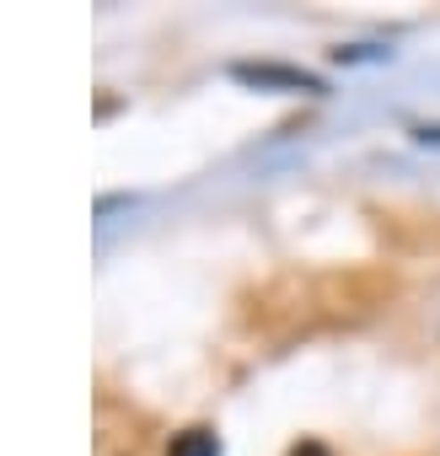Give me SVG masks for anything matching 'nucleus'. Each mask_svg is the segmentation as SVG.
<instances>
[{
	"label": "nucleus",
	"instance_id": "obj_1",
	"mask_svg": "<svg viewBox=\"0 0 440 456\" xmlns=\"http://www.w3.org/2000/svg\"><path fill=\"white\" fill-rule=\"evenodd\" d=\"M172 456H215V435L209 429H188L172 440Z\"/></svg>",
	"mask_w": 440,
	"mask_h": 456
},
{
	"label": "nucleus",
	"instance_id": "obj_2",
	"mask_svg": "<svg viewBox=\"0 0 440 456\" xmlns=\"http://www.w3.org/2000/svg\"><path fill=\"white\" fill-rule=\"evenodd\" d=\"M290 456H328V451H322V445H317V440H306V445H296V451H290Z\"/></svg>",
	"mask_w": 440,
	"mask_h": 456
}]
</instances>
